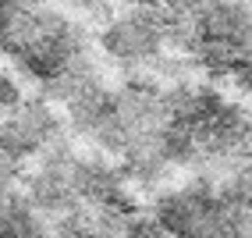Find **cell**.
Listing matches in <instances>:
<instances>
[{
	"instance_id": "6da1fadb",
	"label": "cell",
	"mask_w": 252,
	"mask_h": 238,
	"mask_svg": "<svg viewBox=\"0 0 252 238\" xmlns=\"http://www.w3.org/2000/svg\"><path fill=\"white\" fill-rule=\"evenodd\" d=\"M64 139V125L46 100H18L0 114V146L18 160H32Z\"/></svg>"
}]
</instances>
